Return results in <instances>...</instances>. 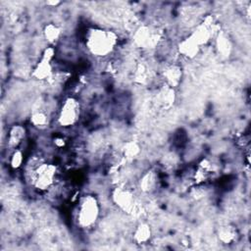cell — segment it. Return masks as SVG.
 I'll return each mask as SVG.
<instances>
[{
  "instance_id": "cell-1",
  "label": "cell",
  "mask_w": 251,
  "mask_h": 251,
  "mask_svg": "<svg viewBox=\"0 0 251 251\" xmlns=\"http://www.w3.org/2000/svg\"><path fill=\"white\" fill-rule=\"evenodd\" d=\"M118 35L115 31L101 27H91L85 34V46L94 57H107L118 45Z\"/></svg>"
},
{
  "instance_id": "cell-2",
  "label": "cell",
  "mask_w": 251,
  "mask_h": 251,
  "mask_svg": "<svg viewBox=\"0 0 251 251\" xmlns=\"http://www.w3.org/2000/svg\"><path fill=\"white\" fill-rule=\"evenodd\" d=\"M100 215V204L92 194L81 196L75 209V221L81 228L92 227L98 221Z\"/></svg>"
},
{
  "instance_id": "cell-3",
  "label": "cell",
  "mask_w": 251,
  "mask_h": 251,
  "mask_svg": "<svg viewBox=\"0 0 251 251\" xmlns=\"http://www.w3.org/2000/svg\"><path fill=\"white\" fill-rule=\"evenodd\" d=\"M57 168L53 164L41 163L32 172V184L40 190L45 191L49 189L55 181Z\"/></svg>"
},
{
  "instance_id": "cell-4",
  "label": "cell",
  "mask_w": 251,
  "mask_h": 251,
  "mask_svg": "<svg viewBox=\"0 0 251 251\" xmlns=\"http://www.w3.org/2000/svg\"><path fill=\"white\" fill-rule=\"evenodd\" d=\"M80 104L75 97H68L61 105L58 114V124L63 127L75 126L79 120Z\"/></svg>"
},
{
  "instance_id": "cell-5",
  "label": "cell",
  "mask_w": 251,
  "mask_h": 251,
  "mask_svg": "<svg viewBox=\"0 0 251 251\" xmlns=\"http://www.w3.org/2000/svg\"><path fill=\"white\" fill-rule=\"evenodd\" d=\"M113 203L122 211L130 213L134 210L135 198L132 191L125 186H116L111 193Z\"/></svg>"
},
{
  "instance_id": "cell-6",
  "label": "cell",
  "mask_w": 251,
  "mask_h": 251,
  "mask_svg": "<svg viewBox=\"0 0 251 251\" xmlns=\"http://www.w3.org/2000/svg\"><path fill=\"white\" fill-rule=\"evenodd\" d=\"M134 44L142 49L153 48L157 45L159 41V34L157 31L152 29L148 25H140L137 27L133 33Z\"/></svg>"
},
{
  "instance_id": "cell-7",
  "label": "cell",
  "mask_w": 251,
  "mask_h": 251,
  "mask_svg": "<svg viewBox=\"0 0 251 251\" xmlns=\"http://www.w3.org/2000/svg\"><path fill=\"white\" fill-rule=\"evenodd\" d=\"M216 30V22L212 16H207L204 21L199 24L190 34L200 45L207 44Z\"/></svg>"
},
{
  "instance_id": "cell-8",
  "label": "cell",
  "mask_w": 251,
  "mask_h": 251,
  "mask_svg": "<svg viewBox=\"0 0 251 251\" xmlns=\"http://www.w3.org/2000/svg\"><path fill=\"white\" fill-rule=\"evenodd\" d=\"M200 49L201 46L195 41V39L191 35L186 36L177 44L178 53L182 57L187 59L195 58L199 54Z\"/></svg>"
},
{
  "instance_id": "cell-9",
  "label": "cell",
  "mask_w": 251,
  "mask_h": 251,
  "mask_svg": "<svg viewBox=\"0 0 251 251\" xmlns=\"http://www.w3.org/2000/svg\"><path fill=\"white\" fill-rule=\"evenodd\" d=\"M51 62L52 61L40 58L32 71V76L40 81L49 79L53 75V66Z\"/></svg>"
},
{
  "instance_id": "cell-10",
  "label": "cell",
  "mask_w": 251,
  "mask_h": 251,
  "mask_svg": "<svg viewBox=\"0 0 251 251\" xmlns=\"http://www.w3.org/2000/svg\"><path fill=\"white\" fill-rule=\"evenodd\" d=\"M163 77L166 85L175 88L178 86L182 78V70L177 65H170L163 71Z\"/></svg>"
},
{
  "instance_id": "cell-11",
  "label": "cell",
  "mask_w": 251,
  "mask_h": 251,
  "mask_svg": "<svg viewBox=\"0 0 251 251\" xmlns=\"http://www.w3.org/2000/svg\"><path fill=\"white\" fill-rule=\"evenodd\" d=\"M216 49L222 57L227 58L232 51V43L225 31H218L216 34Z\"/></svg>"
},
{
  "instance_id": "cell-12",
  "label": "cell",
  "mask_w": 251,
  "mask_h": 251,
  "mask_svg": "<svg viewBox=\"0 0 251 251\" xmlns=\"http://www.w3.org/2000/svg\"><path fill=\"white\" fill-rule=\"evenodd\" d=\"M25 128L21 125H14L10 127L8 133V146L12 149H17L25 136Z\"/></svg>"
},
{
  "instance_id": "cell-13",
  "label": "cell",
  "mask_w": 251,
  "mask_h": 251,
  "mask_svg": "<svg viewBox=\"0 0 251 251\" xmlns=\"http://www.w3.org/2000/svg\"><path fill=\"white\" fill-rule=\"evenodd\" d=\"M133 241L137 244H146L152 237V229L146 223L138 224L132 233Z\"/></svg>"
},
{
  "instance_id": "cell-14",
  "label": "cell",
  "mask_w": 251,
  "mask_h": 251,
  "mask_svg": "<svg viewBox=\"0 0 251 251\" xmlns=\"http://www.w3.org/2000/svg\"><path fill=\"white\" fill-rule=\"evenodd\" d=\"M158 182V176L157 174L150 170L145 172L142 176L139 179V188L141 189V191L145 192V193H150L152 192Z\"/></svg>"
},
{
  "instance_id": "cell-15",
  "label": "cell",
  "mask_w": 251,
  "mask_h": 251,
  "mask_svg": "<svg viewBox=\"0 0 251 251\" xmlns=\"http://www.w3.org/2000/svg\"><path fill=\"white\" fill-rule=\"evenodd\" d=\"M157 101L163 108H170L173 106L176 101L175 88H172L168 85L163 87L157 95Z\"/></svg>"
},
{
  "instance_id": "cell-16",
  "label": "cell",
  "mask_w": 251,
  "mask_h": 251,
  "mask_svg": "<svg viewBox=\"0 0 251 251\" xmlns=\"http://www.w3.org/2000/svg\"><path fill=\"white\" fill-rule=\"evenodd\" d=\"M213 171V167H212V164L210 162V160L208 159H203L198 167H197V170L195 172V176H194V179L197 183H201L203 181H205L211 175Z\"/></svg>"
},
{
  "instance_id": "cell-17",
  "label": "cell",
  "mask_w": 251,
  "mask_h": 251,
  "mask_svg": "<svg viewBox=\"0 0 251 251\" xmlns=\"http://www.w3.org/2000/svg\"><path fill=\"white\" fill-rule=\"evenodd\" d=\"M219 240L224 244H230L236 238V229L232 226H222L218 230Z\"/></svg>"
},
{
  "instance_id": "cell-18",
  "label": "cell",
  "mask_w": 251,
  "mask_h": 251,
  "mask_svg": "<svg viewBox=\"0 0 251 251\" xmlns=\"http://www.w3.org/2000/svg\"><path fill=\"white\" fill-rule=\"evenodd\" d=\"M61 32V28L53 23L47 24L43 28V36L50 44H54L59 40Z\"/></svg>"
},
{
  "instance_id": "cell-19",
  "label": "cell",
  "mask_w": 251,
  "mask_h": 251,
  "mask_svg": "<svg viewBox=\"0 0 251 251\" xmlns=\"http://www.w3.org/2000/svg\"><path fill=\"white\" fill-rule=\"evenodd\" d=\"M122 152H123V155L126 159L132 160L140 154L141 147H140L138 142L133 141V140H129V141H127L124 144V146L122 148Z\"/></svg>"
},
{
  "instance_id": "cell-20",
  "label": "cell",
  "mask_w": 251,
  "mask_h": 251,
  "mask_svg": "<svg viewBox=\"0 0 251 251\" xmlns=\"http://www.w3.org/2000/svg\"><path fill=\"white\" fill-rule=\"evenodd\" d=\"M30 123L33 126L42 128L48 124V117L42 111H35L30 115Z\"/></svg>"
},
{
  "instance_id": "cell-21",
  "label": "cell",
  "mask_w": 251,
  "mask_h": 251,
  "mask_svg": "<svg viewBox=\"0 0 251 251\" xmlns=\"http://www.w3.org/2000/svg\"><path fill=\"white\" fill-rule=\"evenodd\" d=\"M24 162V153L20 149H15L10 158V166L12 169L17 170L19 169Z\"/></svg>"
},
{
  "instance_id": "cell-22",
  "label": "cell",
  "mask_w": 251,
  "mask_h": 251,
  "mask_svg": "<svg viewBox=\"0 0 251 251\" xmlns=\"http://www.w3.org/2000/svg\"><path fill=\"white\" fill-rule=\"evenodd\" d=\"M55 48L53 46H48L46 47L43 52H42V55H41V58H44L46 60H49V61H52L53 58L55 57Z\"/></svg>"
},
{
  "instance_id": "cell-23",
  "label": "cell",
  "mask_w": 251,
  "mask_h": 251,
  "mask_svg": "<svg viewBox=\"0 0 251 251\" xmlns=\"http://www.w3.org/2000/svg\"><path fill=\"white\" fill-rule=\"evenodd\" d=\"M54 145L58 148H62L66 145V141L63 137H55L54 139Z\"/></svg>"
},
{
  "instance_id": "cell-24",
  "label": "cell",
  "mask_w": 251,
  "mask_h": 251,
  "mask_svg": "<svg viewBox=\"0 0 251 251\" xmlns=\"http://www.w3.org/2000/svg\"><path fill=\"white\" fill-rule=\"evenodd\" d=\"M45 4L47 5V6H51V7H56V6H58V5H60L61 4V1H59V0H53V1H46L45 2Z\"/></svg>"
}]
</instances>
